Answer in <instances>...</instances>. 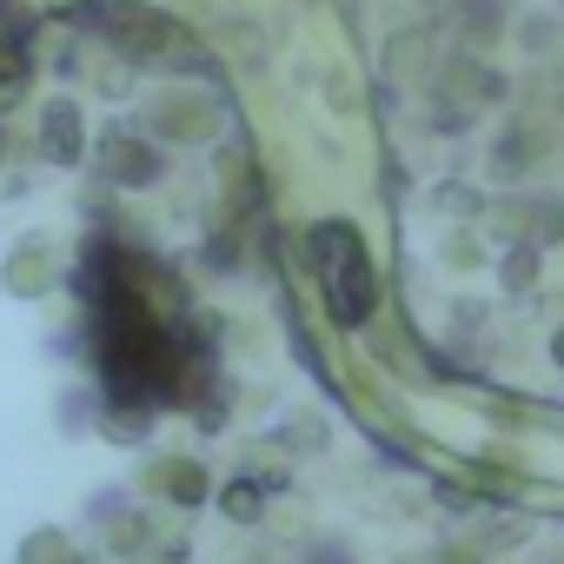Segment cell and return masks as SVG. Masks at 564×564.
Segmentation results:
<instances>
[{"label":"cell","instance_id":"cell-4","mask_svg":"<svg viewBox=\"0 0 564 564\" xmlns=\"http://www.w3.org/2000/svg\"><path fill=\"white\" fill-rule=\"evenodd\" d=\"M531 153H538V140L518 127V133H505V140H498V160H491V166H498V173H531V166H538Z\"/></svg>","mask_w":564,"mask_h":564},{"label":"cell","instance_id":"cell-3","mask_svg":"<svg viewBox=\"0 0 564 564\" xmlns=\"http://www.w3.org/2000/svg\"><path fill=\"white\" fill-rule=\"evenodd\" d=\"M41 147H47L54 160H74V153H80V113H74L67 100H54V107L41 113Z\"/></svg>","mask_w":564,"mask_h":564},{"label":"cell","instance_id":"cell-8","mask_svg":"<svg viewBox=\"0 0 564 564\" xmlns=\"http://www.w3.org/2000/svg\"><path fill=\"white\" fill-rule=\"evenodd\" d=\"M505 286H531V252H524V246L505 259Z\"/></svg>","mask_w":564,"mask_h":564},{"label":"cell","instance_id":"cell-5","mask_svg":"<svg viewBox=\"0 0 564 564\" xmlns=\"http://www.w3.org/2000/svg\"><path fill=\"white\" fill-rule=\"evenodd\" d=\"M21 564H80V557L67 551V538H54V531H41V538H28V551H21Z\"/></svg>","mask_w":564,"mask_h":564},{"label":"cell","instance_id":"cell-7","mask_svg":"<svg viewBox=\"0 0 564 564\" xmlns=\"http://www.w3.org/2000/svg\"><path fill=\"white\" fill-rule=\"evenodd\" d=\"M465 28H471L478 41H491V34H498V8H491V0H465Z\"/></svg>","mask_w":564,"mask_h":564},{"label":"cell","instance_id":"cell-1","mask_svg":"<svg viewBox=\"0 0 564 564\" xmlns=\"http://www.w3.org/2000/svg\"><path fill=\"white\" fill-rule=\"evenodd\" d=\"M313 252H319V272H326V293H333V313L346 326L372 319L379 306V286H372V265H366V246L352 226H313Z\"/></svg>","mask_w":564,"mask_h":564},{"label":"cell","instance_id":"cell-6","mask_svg":"<svg viewBox=\"0 0 564 564\" xmlns=\"http://www.w3.org/2000/svg\"><path fill=\"white\" fill-rule=\"evenodd\" d=\"M166 491L186 498V505H199V498H206V471H199V465H166Z\"/></svg>","mask_w":564,"mask_h":564},{"label":"cell","instance_id":"cell-2","mask_svg":"<svg viewBox=\"0 0 564 564\" xmlns=\"http://www.w3.org/2000/svg\"><path fill=\"white\" fill-rule=\"evenodd\" d=\"M100 166H107V180H120V186H147V180H160V153L147 147V140H133V133H107L100 140Z\"/></svg>","mask_w":564,"mask_h":564},{"label":"cell","instance_id":"cell-9","mask_svg":"<svg viewBox=\"0 0 564 564\" xmlns=\"http://www.w3.org/2000/svg\"><path fill=\"white\" fill-rule=\"evenodd\" d=\"M551 352H557V366H564V333H557V339H551Z\"/></svg>","mask_w":564,"mask_h":564}]
</instances>
